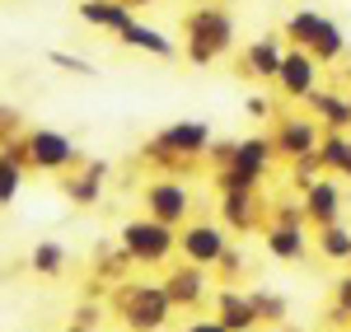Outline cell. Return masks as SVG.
<instances>
[{"mask_svg": "<svg viewBox=\"0 0 351 332\" xmlns=\"http://www.w3.org/2000/svg\"><path fill=\"white\" fill-rule=\"evenodd\" d=\"M84 19H99V24L127 28V10H117V5H104V0H89V5H84Z\"/></svg>", "mask_w": 351, "mask_h": 332, "instance_id": "4", "label": "cell"}, {"mask_svg": "<svg viewBox=\"0 0 351 332\" xmlns=\"http://www.w3.org/2000/svg\"><path fill=\"white\" fill-rule=\"evenodd\" d=\"M33 159L38 164H66L71 159V145L61 136H52V131H43V136H33Z\"/></svg>", "mask_w": 351, "mask_h": 332, "instance_id": "1", "label": "cell"}, {"mask_svg": "<svg viewBox=\"0 0 351 332\" xmlns=\"http://www.w3.org/2000/svg\"><path fill=\"white\" fill-rule=\"evenodd\" d=\"M150 201L160 206V216H178V206H183L178 188H155V192H150Z\"/></svg>", "mask_w": 351, "mask_h": 332, "instance_id": "7", "label": "cell"}, {"mask_svg": "<svg viewBox=\"0 0 351 332\" xmlns=\"http://www.w3.org/2000/svg\"><path fill=\"white\" fill-rule=\"evenodd\" d=\"M127 239H132L136 248L145 253H164V244H169V239H164V229H155V225H132V229H127Z\"/></svg>", "mask_w": 351, "mask_h": 332, "instance_id": "3", "label": "cell"}, {"mask_svg": "<svg viewBox=\"0 0 351 332\" xmlns=\"http://www.w3.org/2000/svg\"><path fill=\"white\" fill-rule=\"evenodd\" d=\"M122 33H127V42H132V47H145V52H160V56L173 52V47L164 42V33H155V28H136V24H127Z\"/></svg>", "mask_w": 351, "mask_h": 332, "instance_id": "2", "label": "cell"}, {"mask_svg": "<svg viewBox=\"0 0 351 332\" xmlns=\"http://www.w3.org/2000/svg\"><path fill=\"white\" fill-rule=\"evenodd\" d=\"M309 84V61H286V89H304Z\"/></svg>", "mask_w": 351, "mask_h": 332, "instance_id": "8", "label": "cell"}, {"mask_svg": "<svg viewBox=\"0 0 351 332\" xmlns=\"http://www.w3.org/2000/svg\"><path fill=\"white\" fill-rule=\"evenodd\" d=\"M188 332H225V328H216V323H197V328H188Z\"/></svg>", "mask_w": 351, "mask_h": 332, "instance_id": "10", "label": "cell"}, {"mask_svg": "<svg viewBox=\"0 0 351 332\" xmlns=\"http://www.w3.org/2000/svg\"><path fill=\"white\" fill-rule=\"evenodd\" d=\"M33 267L47 272V277L61 272V248H56V244H38V248H33Z\"/></svg>", "mask_w": 351, "mask_h": 332, "instance_id": "6", "label": "cell"}, {"mask_svg": "<svg viewBox=\"0 0 351 332\" xmlns=\"http://www.w3.org/2000/svg\"><path fill=\"white\" fill-rule=\"evenodd\" d=\"M188 253H192V257H216L220 239L211 234V229H197V234H188Z\"/></svg>", "mask_w": 351, "mask_h": 332, "instance_id": "5", "label": "cell"}, {"mask_svg": "<svg viewBox=\"0 0 351 332\" xmlns=\"http://www.w3.org/2000/svg\"><path fill=\"white\" fill-rule=\"evenodd\" d=\"M253 61H258L263 71H271V66H276V52H271V47H258V52H253Z\"/></svg>", "mask_w": 351, "mask_h": 332, "instance_id": "9", "label": "cell"}]
</instances>
